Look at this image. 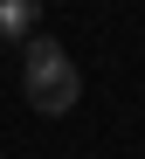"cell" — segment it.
Here are the masks:
<instances>
[{"instance_id":"obj_1","label":"cell","mask_w":145,"mask_h":159,"mask_svg":"<svg viewBox=\"0 0 145 159\" xmlns=\"http://www.w3.org/2000/svg\"><path fill=\"white\" fill-rule=\"evenodd\" d=\"M21 90H28V104H35L42 118H62V111H76V97H83V69H76V56L62 42L35 35V48L21 56Z\"/></svg>"},{"instance_id":"obj_2","label":"cell","mask_w":145,"mask_h":159,"mask_svg":"<svg viewBox=\"0 0 145 159\" xmlns=\"http://www.w3.org/2000/svg\"><path fill=\"white\" fill-rule=\"evenodd\" d=\"M42 0H0V42H35Z\"/></svg>"}]
</instances>
